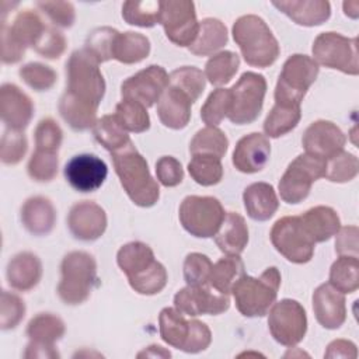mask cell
<instances>
[{
	"label": "cell",
	"instance_id": "e7e4bbea",
	"mask_svg": "<svg viewBox=\"0 0 359 359\" xmlns=\"http://www.w3.org/2000/svg\"><path fill=\"white\" fill-rule=\"evenodd\" d=\"M342 6H344L345 15L353 20L359 17V1H345Z\"/></svg>",
	"mask_w": 359,
	"mask_h": 359
},
{
	"label": "cell",
	"instance_id": "f907efd6",
	"mask_svg": "<svg viewBox=\"0 0 359 359\" xmlns=\"http://www.w3.org/2000/svg\"><path fill=\"white\" fill-rule=\"evenodd\" d=\"M18 74L21 80L35 91H48L55 86L57 80L56 72L50 66L39 62H31L24 65L22 67H20Z\"/></svg>",
	"mask_w": 359,
	"mask_h": 359
},
{
	"label": "cell",
	"instance_id": "e575fe53",
	"mask_svg": "<svg viewBox=\"0 0 359 359\" xmlns=\"http://www.w3.org/2000/svg\"><path fill=\"white\" fill-rule=\"evenodd\" d=\"M245 275L244 264L238 255H227L213 264L209 285L223 294H230L234 283Z\"/></svg>",
	"mask_w": 359,
	"mask_h": 359
},
{
	"label": "cell",
	"instance_id": "7402d4cb",
	"mask_svg": "<svg viewBox=\"0 0 359 359\" xmlns=\"http://www.w3.org/2000/svg\"><path fill=\"white\" fill-rule=\"evenodd\" d=\"M32 100L15 84L4 83L0 87V114L7 129L24 130L34 116Z\"/></svg>",
	"mask_w": 359,
	"mask_h": 359
},
{
	"label": "cell",
	"instance_id": "4316f807",
	"mask_svg": "<svg viewBox=\"0 0 359 359\" xmlns=\"http://www.w3.org/2000/svg\"><path fill=\"white\" fill-rule=\"evenodd\" d=\"M300 224L310 240L316 243H323L335 236L341 227V220L338 213L330 206H314L299 216Z\"/></svg>",
	"mask_w": 359,
	"mask_h": 359
},
{
	"label": "cell",
	"instance_id": "d6986e66",
	"mask_svg": "<svg viewBox=\"0 0 359 359\" xmlns=\"http://www.w3.org/2000/svg\"><path fill=\"white\" fill-rule=\"evenodd\" d=\"M65 178L69 185L77 192H94L105 181L108 167L95 154H77L72 157L63 170Z\"/></svg>",
	"mask_w": 359,
	"mask_h": 359
},
{
	"label": "cell",
	"instance_id": "9a60e30c",
	"mask_svg": "<svg viewBox=\"0 0 359 359\" xmlns=\"http://www.w3.org/2000/svg\"><path fill=\"white\" fill-rule=\"evenodd\" d=\"M160 11L158 24L165 36L177 46H191L199 31L195 4L189 0L160 1Z\"/></svg>",
	"mask_w": 359,
	"mask_h": 359
},
{
	"label": "cell",
	"instance_id": "7bdbcfd3",
	"mask_svg": "<svg viewBox=\"0 0 359 359\" xmlns=\"http://www.w3.org/2000/svg\"><path fill=\"white\" fill-rule=\"evenodd\" d=\"M188 172L196 184L202 187H212L222 181L223 165L217 157L195 154L188 163Z\"/></svg>",
	"mask_w": 359,
	"mask_h": 359
},
{
	"label": "cell",
	"instance_id": "ee69618b",
	"mask_svg": "<svg viewBox=\"0 0 359 359\" xmlns=\"http://www.w3.org/2000/svg\"><path fill=\"white\" fill-rule=\"evenodd\" d=\"M168 79H170L168 84L185 93L192 100V102L198 101V98L202 95L206 86L205 74L202 73L201 69L195 66L178 67L168 74Z\"/></svg>",
	"mask_w": 359,
	"mask_h": 359
},
{
	"label": "cell",
	"instance_id": "6125c7cd",
	"mask_svg": "<svg viewBox=\"0 0 359 359\" xmlns=\"http://www.w3.org/2000/svg\"><path fill=\"white\" fill-rule=\"evenodd\" d=\"M358 356L356 345L352 341L346 339H335L332 341L324 353V358H352Z\"/></svg>",
	"mask_w": 359,
	"mask_h": 359
},
{
	"label": "cell",
	"instance_id": "ba28073f",
	"mask_svg": "<svg viewBox=\"0 0 359 359\" xmlns=\"http://www.w3.org/2000/svg\"><path fill=\"white\" fill-rule=\"evenodd\" d=\"M318 72L320 67L313 57L300 53L289 56L275 87V104L300 105Z\"/></svg>",
	"mask_w": 359,
	"mask_h": 359
},
{
	"label": "cell",
	"instance_id": "8fae6325",
	"mask_svg": "<svg viewBox=\"0 0 359 359\" xmlns=\"http://www.w3.org/2000/svg\"><path fill=\"white\" fill-rule=\"evenodd\" d=\"M313 56L317 65L339 70L345 74L356 76L358 63V39L348 38L338 32H323L313 42Z\"/></svg>",
	"mask_w": 359,
	"mask_h": 359
},
{
	"label": "cell",
	"instance_id": "7dc6e473",
	"mask_svg": "<svg viewBox=\"0 0 359 359\" xmlns=\"http://www.w3.org/2000/svg\"><path fill=\"white\" fill-rule=\"evenodd\" d=\"M231 107L230 88H216L209 94L201 108V118L208 126H217L229 114Z\"/></svg>",
	"mask_w": 359,
	"mask_h": 359
},
{
	"label": "cell",
	"instance_id": "2e32d148",
	"mask_svg": "<svg viewBox=\"0 0 359 359\" xmlns=\"http://www.w3.org/2000/svg\"><path fill=\"white\" fill-rule=\"evenodd\" d=\"M63 320L52 313H39L31 318L27 327L29 344L24 352V358H59L55 349L57 342L65 334Z\"/></svg>",
	"mask_w": 359,
	"mask_h": 359
},
{
	"label": "cell",
	"instance_id": "836d02e7",
	"mask_svg": "<svg viewBox=\"0 0 359 359\" xmlns=\"http://www.w3.org/2000/svg\"><path fill=\"white\" fill-rule=\"evenodd\" d=\"M149 53L150 41L146 35L133 31L118 32L112 46V59L125 65H133L146 59Z\"/></svg>",
	"mask_w": 359,
	"mask_h": 359
},
{
	"label": "cell",
	"instance_id": "44dd1931",
	"mask_svg": "<svg viewBox=\"0 0 359 359\" xmlns=\"http://www.w3.org/2000/svg\"><path fill=\"white\" fill-rule=\"evenodd\" d=\"M67 227L74 238L95 241L105 233L107 213L93 201L77 202L69 210Z\"/></svg>",
	"mask_w": 359,
	"mask_h": 359
},
{
	"label": "cell",
	"instance_id": "d6a6232c",
	"mask_svg": "<svg viewBox=\"0 0 359 359\" xmlns=\"http://www.w3.org/2000/svg\"><path fill=\"white\" fill-rule=\"evenodd\" d=\"M227 43V28L217 18H205L199 22V31L196 39L189 52L195 56H209L222 49Z\"/></svg>",
	"mask_w": 359,
	"mask_h": 359
},
{
	"label": "cell",
	"instance_id": "603a6c76",
	"mask_svg": "<svg viewBox=\"0 0 359 359\" xmlns=\"http://www.w3.org/2000/svg\"><path fill=\"white\" fill-rule=\"evenodd\" d=\"M271 156V143L262 133L252 132L243 136L233 151V165L244 174L261 171Z\"/></svg>",
	"mask_w": 359,
	"mask_h": 359
},
{
	"label": "cell",
	"instance_id": "c3c4849f",
	"mask_svg": "<svg viewBox=\"0 0 359 359\" xmlns=\"http://www.w3.org/2000/svg\"><path fill=\"white\" fill-rule=\"evenodd\" d=\"M359 171L358 157L348 151H341L325 161V178L331 182L352 181Z\"/></svg>",
	"mask_w": 359,
	"mask_h": 359
},
{
	"label": "cell",
	"instance_id": "74e56055",
	"mask_svg": "<svg viewBox=\"0 0 359 359\" xmlns=\"http://www.w3.org/2000/svg\"><path fill=\"white\" fill-rule=\"evenodd\" d=\"M93 135L95 140L111 153L123 149L132 142L115 115L101 116L93 128Z\"/></svg>",
	"mask_w": 359,
	"mask_h": 359
},
{
	"label": "cell",
	"instance_id": "ffe728a7",
	"mask_svg": "<svg viewBox=\"0 0 359 359\" xmlns=\"http://www.w3.org/2000/svg\"><path fill=\"white\" fill-rule=\"evenodd\" d=\"M346 136L331 121H316L307 126L303 133L302 144L307 154L328 160L344 150Z\"/></svg>",
	"mask_w": 359,
	"mask_h": 359
},
{
	"label": "cell",
	"instance_id": "277c9868",
	"mask_svg": "<svg viewBox=\"0 0 359 359\" xmlns=\"http://www.w3.org/2000/svg\"><path fill=\"white\" fill-rule=\"evenodd\" d=\"M65 94L97 109L104 98L105 80L100 63L84 48L74 50L66 62Z\"/></svg>",
	"mask_w": 359,
	"mask_h": 359
},
{
	"label": "cell",
	"instance_id": "d4e9b609",
	"mask_svg": "<svg viewBox=\"0 0 359 359\" xmlns=\"http://www.w3.org/2000/svg\"><path fill=\"white\" fill-rule=\"evenodd\" d=\"M192 100L174 86L165 88L157 102V115L160 122L170 129H184L191 119Z\"/></svg>",
	"mask_w": 359,
	"mask_h": 359
},
{
	"label": "cell",
	"instance_id": "9c48e42d",
	"mask_svg": "<svg viewBox=\"0 0 359 359\" xmlns=\"http://www.w3.org/2000/svg\"><path fill=\"white\" fill-rule=\"evenodd\" d=\"M180 222L194 237L209 238L219 231L226 212L219 199L213 196L189 195L180 205Z\"/></svg>",
	"mask_w": 359,
	"mask_h": 359
},
{
	"label": "cell",
	"instance_id": "3957f363",
	"mask_svg": "<svg viewBox=\"0 0 359 359\" xmlns=\"http://www.w3.org/2000/svg\"><path fill=\"white\" fill-rule=\"evenodd\" d=\"M231 34L247 65L265 69L276 62L280 52L279 43L261 17L241 15L234 21Z\"/></svg>",
	"mask_w": 359,
	"mask_h": 359
},
{
	"label": "cell",
	"instance_id": "681fc988",
	"mask_svg": "<svg viewBox=\"0 0 359 359\" xmlns=\"http://www.w3.org/2000/svg\"><path fill=\"white\" fill-rule=\"evenodd\" d=\"M119 31L111 27H98L93 29L84 43V49L93 55L98 63L112 59V46Z\"/></svg>",
	"mask_w": 359,
	"mask_h": 359
},
{
	"label": "cell",
	"instance_id": "7a4b0ae2",
	"mask_svg": "<svg viewBox=\"0 0 359 359\" xmlns=\"http://www.w3.org/2000/svg\"><path fill=\"white\" fill-rule=\"evenodd\" d=\"M115 172L129 199L140 206L150 208L160 198L157 181L151 177L146 158L130 142L123 149L111 153Z\"/></svg>",
	"mask_w": 359,
	"mask_h": 359
},
{
	"label": "cell",
	"instance_id": "30bf717a",
	"mask_svg": "<svg viewBox=\"0 0 359 359\" xmlns=\"http://www.w3.org/2000/svg\"><path fill=\"white\" fill-rule=\"evenodd\" d=\"M323 177H325V160L307 153L299 154L279 180L280 199L289 205L303 202L309 196L313 182Z\"/></svg>",
	"mask_w": 359,
	"mask_h": 359
},
{
	"label": "cell",
	"instance_id": "816d5d0a",
	"mask_svg": "<svg viewBox=\"0 0 359 359\" xmlns=\"http://www.w3.org/2000/svg\"><path fill=\"white\" fill-rule=\"evenodd\" d=\"M213 264L205 254L191 252L184 261V279L188 286H201L209 283Z\"/></svg>",
	"mask_w": 359,
	"mask_h": 359
},
{
	"label": "cell",
	"instance_id": "94428289",
	"mask_svg": "<svg viewBox=\"0 0 359 359\" xmlns=\"http://www.w3.org/2000/svg\"><path fill=\"white\" fill-rule=\"evenodd\" d=\"M358 236L359 230L356 226L339 227L335 240V251L339 255L358 257Z\"/></svg>",
	"mask_w": 359,
	"mask_h": 359
},
{
	"label": "cell",
	"instance_id": "db71d44e",
	"mask_svg": "<svg viewBox=\"0 0 359 359\" xmlns=\"http://www.w3.org/2000/svg\"><path fill=\"white\" fill-rule=\"evenodd\" d=\"M25 314V303L14 293L3 290L0 304V327L1 330L15 328Z\"/></svg>",
	"mask_w": 359,
	"mask_h": 359
},
{
	"label": "cell",
	"instance_id": "9f6ffc18",
	"mask_svg": "<svg viewBox=\"0 0 359 359\" xmlns=\"http://www.w3.org/2000/svg\"><path fill=\"white\" fill-rule=\"evenodd\" d=\"M34 49L46 59H59L66 49V38L55 27L46 25Z\"/></svg>",
	"mask_w": 359,
	"mask_h": 359
},
{
	"label": "cell",
	"instance_id": "680465c9",
	"mask_svg": "<svg viewBox=\"0 0 359 359\" xmlns=\"http://www.w3.org/2000/svg\"><path fill=\"white\" fill-rule=\"evenodd\" d=\"M156 175L157 181L167 187L172 188L182 182L184 180V170L181 163L172 156H163L156 163Z\"/></svg>",
	"mask_w": 359,
	"mask_h": 359
},
{
	"label": "cell",
	"instance_id": "f5cc1de1",
	"mask_svg": "<svg viewBox=\"0 0 359 359\" xmlns=\"http://www.w3.org/2000/svg\"><path fill=\"white\" fill-rule=\"evenodd\" d=\"M28 149L27 137L22 132L7 129L1 137L0 146V158L7 165L18 164Z\"/></svg>",
	"mask_w": 359,
	"mask_h": 359
},
{
	"label": "cell",
	"instance_id": "cb8c5ba5",
	"mask_svg": "<svg viewBox=\"0 0 359 359\" xmlns=\"http://www.w3.org/2000/svg\"><path fill=\"white\" fill-rule=\"evenodd\" d=\"M313 311L321 327L327 330L339 328L346 320L344 293L330 283L320 285L313 293Z\"/></svg>",
	"mask_w": 359,
	"mask_h": 359
},
{
	"label": "cell",
	"instance_id": "4dcf8cb0",
	"mask_svg": "<svg viewBox=\"0 0 359 359\" xmlns=\"http://www.w3.org/2000/svg\"><path fill=\"white\" fill-rule=\"evenodd\" d=\"M215 243L226 255H240L248 244V227L245 219L236 212H229L215 234Z\"/></svg>",
	"mask_w": 359,
	"mask_h": 359
},
{
	"label": "cell",
	"instance_id": "f6af8a7d",
	"mask_svg": "<svg viewBox=\"0 0 359 359\" xmlns=\"http://www.w3.org/2000/svg\"><path fill=\"white\" fill-rule=\"evenodd\" d=\"M160 1H125L122 4L123 20L136 27L150 28L160 22Z\"/></svg>",
	"mask_w": 359,
	"mask_h": 359
},
{
	"label": "cell",
	"instance_id": "83f0119b",
	"mask_svg": "<svg viewBox=\"0 0 359 359\" xmlns=\"http://www.w3.org/2000/svg\"><path fill=\"white\" fill-rule=\"evenodd\" d=\"M42 276L41 259L29 252L24 251L14 255L7 265V280L10 286L20 292H28L34 289Z\"/></svg>",
	"mask_w": 359,
	"mask_h": 359
},
{
	"label": "cell",
	"instance_id": "11a10c76",
	"mask_svg": "<svg viewBox=\"0 0 359 359\" xmlns=\"http://www.w3.org/2000/svg\"><path fill=\"white\" fill-rule=\"evenodd\" d=\"M35 147L59 151L63 140V132L56 121L52 118H43L35 128Z\"/></svg>",
	"mask_w": 359,
	"mask_h": 359
},
{
	"label": "cell",
	"instance_id": "e0dca14e",
	"mask_svg": "<svg viewBox=\"0 0 359 359\" xmlns=\"http://www.w3.org/2000/svg\"><path fill=\"white\" fill-rule=\"evenodd\" d=\"M170 79L164 67L150 65L149 67L128 77L121 84V94L125 100H132L149 108L158 102L160 97L168 87Z\"/></svg>",
	"mask_w": 359,
	"mask_h": 359
},
{
	"label": "cell",
	"instance_id": "ac0fdd59",
	"mask_svg": "<svg viewBox=\"0 0 359 359\" xmlns=\"http://www.w3.org/2000/svg\"><path fill=\"white\" fill-rule=\"evenodd\" d=\"M174 307L184 316H217L229 310V294L219 293L209 283L201 286H185L174 296Z\"/></svg>",
	"mask_w": 359,
	"mask_h": 359
},
{
	"label": "cell",
	"instance_id": "52a82bcc",
	"mask_svg": "<svg viewBox=\"0 0 359 359\" xmlns=\"http://www.w3.org/2000/svg\"><path fill=\"white\" fill-rule=\"evenodd\" d=\"M46 25L34 10H22L11 22L1 21V60L6 65L18 63L28 46L34 48Z\"/></svg>",
	"mask_w": 359,
	"mask_h": 359
},
{
	"label": "cell",
	"instance_id": "ab89813d",
	"mask_svg": "<svg viewBox=\"0 0 359 359\" xmlns=\"http://www.w3.org/2000/svg\"><path fill=\"white\" fill-rule=\"evenodd\" d=\"M330 285L341 293H353L359 287V259L358 257L339 255L331 265Z\"/></svg>",
	"mask_w": 359,
	"mask_h": 359
},
{
	"label": "cell",
	"instance_id": "91938a15",
	"mask_svg": "<svg viewBox=\"0 0 359 359\" xmlns=\"http://www.w3.org/2000/svg\"><path fill=\"white\" fill-rule=\"evenodd\" d=\"M191 324H192V328H191L189 339L185 345L184 352L198 353V352L205 351L210 345L212 332H210L209 327L199 320H191Z\"/></svg>",
	"mask_w": 359,
	"mask_h": 359
},
{
	"label": "cell",
	"instance_id": "5bb4252c",
	"mask_svg": "<svg viewBox=\"0 0 359 359\" xmlns=\"http://www.w3.org/2000/svg\"><path fill=\"white\" fill-rule=\"evenodd\" d=\"M271 243L275 250L293 264H306L313 258L314 243L303 230L299 216H285L271 229Z\"/></svg>",
	"mask_w": 359,
	"mask_h": 359
},
{
	"label": "cell",
	"instance_id": "f1b7e54d",
	"mask_svg": "<svg viewBox=\"0 0 359 359\" xmlns=\"http://www.w3.org/2000/svg\"><path fill=\"white\" fill-rule=\"evenodd\" d=\"M22 226L34 236H46L56 223L53 203L45 196H32L21 208Z\"/></svg>",
	"mask_w": 359,
	"mask_h": 359
},
{
	"label": "cell",
	"instance_id": "8992f818",
	"mask_svg": "<svg viewBox=\"0 0 359 359\" xmlns=\"http://www.w3.org/2000/svg\"><path fill=\"white\" fill-rule=\"evenodd\" d=\"M60 272L62 278L57 285V294L65 304H81L98 285L97 262L86 251L66 254L60 264Z\"/></svg>",
	"mask_w": 359,
	"mask_h": 359
},
{
	"label": "cell",
	"instance_id": "5b68a950",
	"mask_svg": "<svg viewBox=\"0 0 359 359\" xmlns=\"http://www.w3.org/2000/svg\"><path fill=\"white\" fill-rule=\"evenodd\" d=\"M279 286L280 272L276 266H269L258 278L243 275L234 283L231 294L244 317H264L275 303Z\"/></svg>",
	"mask_w": 359,
	"mask_h": 359
},
{
	"label": "cell",
	"instance_id": "484cf974",
	"mask_svg": "<svg viewBox=\"0 0 359 359\" xmlns=\"http://www.w3.org/2000/svg\"><path fill=\"white\" fill-rule=\"evenodd\" d=\"M272 6L303 27L321 25L331 15V4L325 0H280Z\"/></svg>",
	"mask_w": 359,
	"mask_h": 359
},
{
	"label": "cell",
	"instance_id": "8d00e7d4",
	"mask_svg": "<svg viewBox=\"0 0 359 359\" xmlns=\"http://www.w3.org/2000/svg\"><path fill=\"white\" fill-rule=\"evenodd\" d=\"M300 118V105L275 104L264 121V132L268 137L283 136L297 126Z\"/></svg>",
	"mask_w": 359,
	"mask_h": 359
},
{
	"label": "cell",
	"instance_id": "6f0895ef",
	"mask_svg": "<svg viewBox=\"0 0 359 359\" xmlns=\"http://www.w3.org/2000/svg\"><path fill=\"white\" fill-rule=\"evenodd\" d=\"M35 6L57 27L70 28L74 24L76 11L69 1H36Z\"/></svg>",
	"mask_w": 359,
	"mask_h": 359
},
{
	"label": "cell",
	"instance_id": "60d3db41",
	"mask_svg": "<svg viewBox=\"0 0 359 359\" xmlns=\"http://www.w3.org/2000/svg\"><path fill=\"white\" fill-rule=\"evenodd\" d=\"M240 67V57L231 50H222L213 55L205 65V77L212 86L227 84Z\"/></svg>",
	"mask_w": 359,
	"mask_h": 359
},
{
	"label": "cell",
	"instance_id": "f546056e",
	"mask_svg": "<svg viewBox=\"0 0 359 359\" xmlns=\"http://www.w3.org/2000/svg\"><path fill=\"white\" fill-rule=\"evenodd\" d=\"M243 202L247 215L257 222L269 220L279 208L273 187L268 182H254L243 192Z\"/></svg>",
	"mask_w": 359,
	"mask_h": 359
},
{
	"label": "cell",
	"instance_id": "f35d334b",
	"mask_svg": "<svg viewBox=\"0 0 359 359\" xmlns=\"http://www.w3.org/2000/svg\"><path fill=\"white\" fill-rule=\"evenodd\" d=\"M229 147V139L223 130L216 126H206L195 133L189 143V153L213 156L222 160Z\"/></svg>",
	"mask_w": 359,
	"mask_h": 359
},
{
	"label": "cell",
	"instance_id": "1f68e13d",
	"mask_svg": "<svg viewBox=\"0 0 359 359\" xmlns=\"http://www.w3.org/2000/svg\"><path fill=\"white\" fill-rule=\"evenodd\" d=\"M191 320H187L175 307H164L158 316V330L161 339L177 349L184 351L191 334Z\"/></svg>",
	"mask_w": 359,
	"mask_h": 359
},
{
	"label": "cell",
	"instance_id": "be15d7a7",
	"mask_svg": "<svg viewBox=\"0 0 359 359\" xmlns=\"http://www.w3.org/2000/svg\"><path fill=\"white\" fill-rule=\"evenodd\" d=\"M143 356H146V358H156V356L157 358H171V353L160 345H151L147 349L137 353V358H143Z\"/></svg>",
	"mask_w": 359,
	"mask_h": 359
},
{
	"label": "cell",
	"instance_id": "4fadbf2b",
	"mask_svg": "<svg viewBox=\"0 0 359 359\" xmlns=\"http://www.w3.org/2000/svg\"><path fill=\"white\" fill-rule=\"evenodd\" d=\"M268 328L273 339L283 346H294L307 331L304 307L293 299H282L269 310Z\"/></svg>",
	"mask_w": 359,
	"mask_h": 359
},
{
	"label": "cell",
	"instance_id": "b9f144b4",
	"mask_svg": "<svg viewBox=\"0 0 359 359\" xmlns=\"http://www.w3.org/2000/svg\"><path fill=\"white\" fill-rule=\"evenodd\" d=\"M114 115L126 132L142 133L150 128L147 108L136 101L122 98V101L116 104Z\"/></svg>",
	"mask_w": 359,
	"mask_h": 359
},
{
	"label": "cell",
	"instance_id": "6da1fadb",
	"mask_svg": "<svg viewBox=\"0 0 359 359\" xmlns=\"http://www.w3.org/2000/svg\"><path fill=\"white\" fill-rule=\"evenodd\" d=\"M116 264L126 275L130 287L139 294L160 293L168 280L167 271L154 258L153 250L142 241L122 245L116 254Z\"/></svg>",
	"mask_w": 359,
	"mask_h": 359
},
{
	"label": "cell",
	"instance_id": "bcb514c9",
	"mask_svg": "<svg viewBox=\"0 0 359 359\" xmlns=\"http://www.w3.org/2000/svg\"><path fill=\"white\" fill-rule=\"evenodd\" d=\"M57 151L35 147V151L28 161L27 171L36 182H50L57 174Z\"/></svg>",
	"mask_w": 359,
	"mask_h": 359
},
{
	"label": "cell",
	"instance_id": "7c38bea8",
	"mask_svg": "<svg viewBox=\"0 0 359 359\" xmlns=\"http://www.w3.org/2000/svg\"><path fill=\"white\" fill-rule=\"evenodd\" d=\"M231 107L227 118L234 125L252 123L261 114L266 93V80L262 74L245 72L230 88Z\"/></svg>",
	"mask_w": 359,
	"mask_h": 359
},
{
	"label": "cell",
	"instance_id": "d590c367",
	"mask_svg": "<svg viewBox=\"0 0 359 359\" xmlns=\"http://www.w3.org/2000/svg\"><path fill=\"white\" fill-rule=\"evenodd\" d=\"M59 114L65 122L76 132H83L94 128L97 119V108L76 101L63 93L59 100Z\"/></svg>",
	"mask_w": 359,
	"mask_h": 359
}]
</instances>
